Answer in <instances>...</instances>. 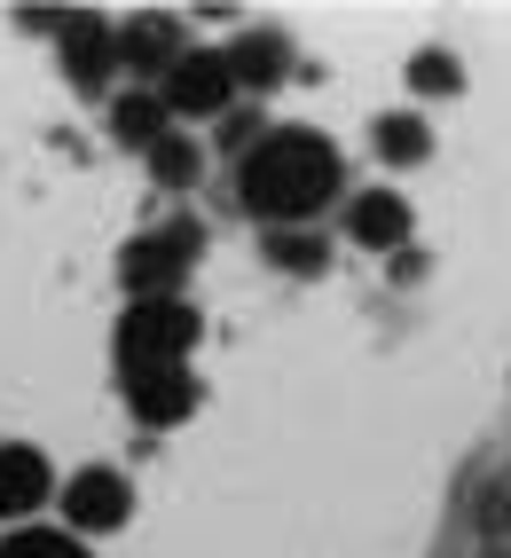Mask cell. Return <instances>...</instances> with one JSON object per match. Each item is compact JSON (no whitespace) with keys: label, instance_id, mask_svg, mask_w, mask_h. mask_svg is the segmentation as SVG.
<instances>
[{"label":"cell","instance_id":"7a4b0ae2","mask_svg":"<svg viewBox=\"0 0 511 558\" xmlns=\"http://www.w3.org/2000/svg\"><path fill=\"white\" fill-rule=\"evenodd\" d=\"M197 307L190 300H126V315H119V386L126 378H150V369H190V354H197Z\"/></svg>","mask_w":511,"mask_h":558},{"label":"cell","instance_id":"3957f363","mask_svg":"<svg viewBox=\"0 0 511 558\" xmlns=\"http://www.w3.org/2000/svg\"><path fill=\"white\" fill-rule=\"evenodd\" d=\"M197 220H166V229H142L126 252H119V276H126V300H181V283L197 268Z\"/></svg>","mask_w":511,"mask_h":558},{"label":"cell","instance_id":"6da1fadb","mask_svg":"<svg viewBox=\"0 0 511 558\" xmlns=\"http://www.w3.org/2000/svg\"><path fill=\"white\" fill-rule=\"evenodd\" d=\"M236 197H244L252 220H268V229H307L323 205L346 197L339 142L315 134V126H268L236 158Z\"/></svg>","mask_w":511,"mask_h":558},{"label":"cell","instance_id":"277c9868","mask_svg":"<svg viewBox=\"0 0 511 558\" xmlns=\"http://www.w3.org/2000/svg\"><path fill=\"white\" fill-rule=\"evenodd\" d=\"M158 95H166V110H173V126H190V134H197V126H221L229 110L244 102L229 56H221V48H197V40H190V56L158 80Z\"/></svg>","mask_w":511,"mask_h":558},{"label":"cell","instance_id":"8992f818","mask_svg":"<svg viewBox=\"0 0 511 558\" xmlns=\"http://www.w3.org/2000/svg\"><path fill=\"white\" fill-rule=\"evenodd\" d=\"M56 488H63V472L48 464L40 440H0V519L9 527H32L56 504Z\"/></svg>","mask_w":511,"mask_h":558},{"label":"cell","instance_id":"8fae6325","mask_svg":"<svg viewBox=\"0 0 511 558\" xmlns=\"http://www.w3.org/2000/svg\"><path fill=\"white\" fill-rule=\"evenodd\" d=\"M197 369H150V378H126V409H134V417L142 425H181V417H190V409H197Z\"/></svg>","mask_w":511,"mask_h":558},{"label":"cell","instance_id":"e0dca14e","mask_svg":"<svg viewBox=\"0 0 511 558\" xmlns=\"http://www.w3.org/2000/svg\"><path fill=\"white\" fill-rule=\"evenodd\" d=\"M410 87H417L425 102H433V95H457V87H464V63H457L449 48H417V56H410Z\"/></svg>","mask_w":511,"mask_h":558},{"label":"cell","instance_id":"2e32d148","mask_svg":"<svg viewBox=\"0 0 511 558\" xmlns=\"http://www.w3.org/2000/svg\"><path fill=\"white\" fill-rule=\"evenodd\" d=\"M268 259L283 276H323L331 244H323V229H268Z\"/></svg>","mask_w":511,"mask_h":558},{"label":"cell","instance_id":"9a60e30c","mask_svg":"<svg viewBox=\"0 0 511 558\" xmlns=\"http://www.w3.org/2000/svg\"><path fill=\"white\" fill-rule=\"evenodd\" d=\"M142 166H150V181H158V190H197V173H205V142H197L190 126H173V134H166V142H158V150L142 158Z\"/></svg>","mask_w":511,"mask_h":558},{"label":"cell","instance_id":"4fadbf2b","mask_svg":"<svg viewBox=\"0 0 511 558\" xmlns=\"http://www.w3.org/2000/svg\"><path fill=\"white\" fill-rule=\"evenodd\" d=\"M378 142V158L386 166H425L433 158V126H425V110H386V119L370 126Z\"/></svg>","mask_w":511,"mask_h":558},{"label":"cell","instance_id":"ba28073f","mask_svg":"<svg viewBox=\"0 0 511 558\" xmlns=\"http://www.w3.org/2000/svg\"><path fill=\"white\" fill-rule=\"evenodd\" d=\"M181 56H190V40H181L173 16H126L119 24V71H134V87H158Z\"/></svg>","mask_w":511,"mask_h":558},{"label":"cell","instance_id":"30bf717a","mask_svg":"<svg viewBox=\"0 0 511 558\" xmlns=\"http://www.w3.org/2000/svg\"><path fill=\"white\" fill-rule=\"evenodd\" d=\"M166 134H173V110H166L158 87H119V95H111V142H119V150L150 158Z\"/></svg>","mask_w":511,"mask_h":558},{"label":"cell","instance_id":"52a82bcc","mask_svg":"<svg viewBox=\"0 0 511 558\" xmlns=\"http://www.w3.org/2000/svg\"><path fill=\"white\" fill-rule=\"evenodd\" d=\"M339 229H346L362 252H401V244H410V229H417V213H410V197H401V190H354V197L339 205Z\"/></svg>","mask_w":511,"mask_h":558},{"label":"cell","instance_id":"7c38bea8","mask_svg":"<svg viewBox=\"0 0 511 558\" xmlns=\"http://www.w3.org/2000/svg\"><path fill=\"white\" fill-rule=\"evenodd\" d=\"M221 56H229V71H236V95H276V87L291 80V48H283V32H236Z\"/></svg>","mask_w":511,"mask_h":558},{"label":"cell","instance_id":"ac0fdd59","mask_svg":"<svg viewBox=\"0 0 511 558\" xmlns=\"http://www.w3.org/2000/svg\"><path fill=\"white\" fill-rule=\"evenodd\" d=\"M212 134H221V150H229V158H244V150H252V142H260L268 126H260V119H252V110L236 102V110H229V119H221V126H212Z\"/></svg>","mask_w":511,"mask_h":558},{"label":"cell","instance_id":"5b68a950","mask_svg":"<svg viewBox=\"0 0 511 558\" xmlns=\"http://www.w3.org/2000/svg\"><path fill=\"white\" fill-rule=\"evenodd\" d=\"M56 511H63V527L80 535V543L119 535L126 519H134V480H126L119 464H80V472L56 488Z\"/></svg>","mask_w":511,"mask_h":558},{"label":"cell","instance_id":"9c48e42d","mask_svg":"<svg viewBox=\"0 0 511 558\" xmlns=\"http://www.w3.org/2000/svg\"><path fill=\"white\" fill-rule=\"evenodd\" d=\"M63 71H71V87H111V71H119V24H102V16H63Z\"/></svg>","mask_w":511,"mask_h":558},{"label":"cell","instance_id":"5bb4252c","mask_svg":"<svg viewBox=\"0 0 511 558\" xmlns=\"http://www.w3.org/2000/svg\"><path fill=\"white\" fill-rule=\"evenodd\" d=\"M0 558H95V543H80L63 519H32V527L0 535Z\"/></svg>","mask_w":511,"mask_h":558}]
</instances>
